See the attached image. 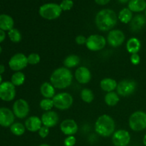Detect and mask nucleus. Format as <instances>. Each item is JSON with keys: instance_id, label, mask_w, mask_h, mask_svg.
<instances>
[{"instance_id": "1", "label": "nucleus", "mask_w": 146, "mask_h": 146, "mask_svg": "<svg viewBox=\"0 0 146 146\" xmlns=\"http://www.w3.org/2000/svg\"><path fill=\"white\" fill-rule=\"evenodd\" d=\"M118 19V16L113 10L104 9L96 15L95 24L98 30L106 32L113 29L117 24Z\"/></svg>"}, {"instance_id": "2", "label": "nucleus", "mask_w": 146, "mask_h": 146, "mask_svg": "<svg viewBox=\"0 0 146 146\" xmlns=\"http://www.w3.org/2000/svg\"><path fill=\"white\" fill-rule=\"evenodd\" d=\"M74 75L70 69L66 67H58L51 73L50 83L56 89H65L73 82Z\"/></svg>"}, {"instance_id": "3", "label": "nucleus", "mask_w": 146, "mask_h": 146, "mask_svg": "<svg viewBox=\"0 0 146 146\" xmlns=\"http://www.w3.org/2000/svg\"><path fill=\"white\" fill-rule=\"evenodd\" d=\"M95 131L98 135L104 138L112 136L115 131V123L113 118L109 115L103 114L96 121Z\"/></svg>"}, {"instance_id": "4", "label": "nucleus", "mask_w": 146, "mask_h": 146, "mask_svg": "<svg viewBox=\"0 0 146 146\" xmlns=\"http://www.w3.org/2000/svg\"><path fill=\"white\" fill-rule=\"evenodd\" d=\"M62 13L60 5L56 3H46L39 7L38 14L46 20H54L58 19Z\"/></svg>"}, {"instance_id": "5", "label": "nucleus", "mask_w": 146, "mask_h": 146, "mask_svg": "<svg viewBox=\"0 0 146 146\" xmlns=\"http://www.w3.org/2000/svg\"><path fill=\"white\" fill-rule=\"evenodd\" d=\"M129 128L135 132H141L146 129V113L137 111L133 113L128 119Z\"/></svg>"}, {"instance_id": "6", "label": "nucleus", "mask_w": 146, "mask_h": 146, "mask_svg": "<svg viewBox=\"0 0 146 146\" xmlns=\"http://www.w3.org/2000/svg\"><path fill=\"white\" fill-rule=\"evenodd\" d=\"M54 107L61 111H65L72 106L74 98L68 92H61L56 94L52 98Z\"/></svg>"}, {"instance_id": "7", "label": "nucleus", "mask_w": 146, "mask_h": 146, "mask_svg": "<svg viewBox=\"0 0 146 146\" xmlns=\"http://www.w3.org/2000/svg\"><path fill=\"white\" fill-rule=\"evenodd\" d=\"M137 88V83L133 79H123L118 83L116 93L119 96L128 97L132 95Z\"/></svg>"}, {"instance_id": "8", "label": "nucleus", "mask_w": 146, "mask_h": 146, "mask_svg": "<svg viewBox=\"0 0 146 146\" xmlns=\"http://www.w3.org/2000/svg\"><path fill=\"white\" fill-rule=\"evenodd\" d=\"M107 40L100 34H91L87 38L86 46L91 51H99L105 48Z\"/></svg>"}, {"instance_id": "9", "label": "nucleus", "mask_w": 146, "mask_h": 146, "mask_svg": "<svg viewBox=\"0 0 146 146\" xmlns=\"http://www.w3.org/2000/svg\"><path fill=\"white\" fill-rule=\"evenodd\" d=\"M27 56L22 53L14 54L9 61V66L14 71H21L28 66Z\"/></svg>"}, {"instance_id": "10", "label": "nucleus", "mask_w": 146, "mask_h": 146, "mask_svg": "<svg viewBox=\"0 0 146 146\" xmlns=\"http://www.w3.org/2000/svg\"><path fill=\"white\" fill-rule=\"evenodd\" d=\"M16 94V86L11 81L1 83L0 85V99L9 102L15 98Z\"/></svg>"}, {"instance_id": "11", "label": "nucleus", "mask_w": 146, "mask_h": 146, "mask_svg": "<svg viewBox=\"0 0 146 146\" xmlns=\"http://www.w3.org/2000/svg\"><path fill=\"white\" fill-rule=\"evenodd\" d=\"M12 111L14 115L19 119L26 118L29 114L30 108L28 102L23 98L17 100L13 104Z\"/></svg>"}, {"instance_id": "12", "label": "nucleus", "mask_w": 146, "mask_h": 146, "mask_svg": "<svg viewBox=\"0 0 146 146\" xmlns=\"http://www.w3.org/2000/svg\"><path fill=\"white\" fill-rule=\"evenodd\" d=\"M107 43L113 48L121 46L125 40V35L123 31L120 29H112L108 31L107 35Z\"/></svg>"}, {"instance_id": "13", "label": "nucleus", "mask_w": 146, "mask_h": 146, "mask_svg": "<svg viewBox=\"0 0 146 146\" xmlns=\"http://www.w3.org/2000/svg\"><path fill=\"white\" fill-rule=\"evenodd\" d=\"M131 140L130 133L124 129L115 131L112 135V143L115 146H128Z\"/></svg>"}, {"instance_id": "14", "label": "nucleus", "mask_w": 146, "mask_h": 146, "mask_svg": "<svg viewBox=\"0 0 146 146\" xmlns=\"http://www.w3.org/2000/svg\"><path fill=\"white\" fill-rule=\"evenodd\" d=\"M60 130L65 135H74L78 131V125L74 119H65L60 124Z\"/></svg>"}, {"instance_id": "15", "label": "nucleus", "mask_w": 146, "mask_h": 146, "mask_svg": "<svg viewBox=\"0 0 146 146\" xmlns=\"http://www.w3.org/2000/svg\"><path fill=\"white\" fill-rule=\"evenodd\" d=\"M15 115L11 110L6 107L0 108V125L2 127H10L14 123Z\"/></svg>"}, {"instance_id": "16", "label": "nucleus", "mask_w": 146, "mask_h": 146, "mask_svg": "<svg viewBox=\"0 0 146 146\" xmlns=\"http://www.w3.org/2000/svg\"><path fill=\"white\" fill-rule=\"evenodd\" d=\"M91 72L89 68L86 66H79L76 69L74 78L78 83L81 84H87L91 81Z\"/></svg>"}, {"instance_id": "17", "label": "nucleus", "mask_w": 146, "mask_h": 146, "mask_svg": "<svg viewBox=\"0 0 146 146\" xmlns=\"http://www.w3.org/2000/svg\"><path fill=\"white\" fill-rule=\"evenodd\" d=\"M42 125L48 128H54L58 124L59 121V116L56 111H46L41 117Z\"/></svg>"}, {"instance_id": "18", "label": "nucleus", "mask_w": 146, "mask_h": 146, "mask_svg": "<svg viewBox=\"0 0 146 146\" xmlns=\"http://www.w3.org/2000/svg\"><path fill=\"white\" fill-rule=\"evenodd\" d=\"M24 125H25L26 129L28 131L31 133H36L39 131L43 125L41 118L36 116V115H32V116L28 117L26 119Z\"/></svg>"}, {"instance_id": "19", "label": "nucleus", "mask_w": 146, "mask_h": 146, "mask_svg": "<svg viewBox=\"0 0 146 146\" xmlns=\"http://www.w3.org/2000/svg\"><path fill=\"white\" fill-rule=\"evenodd\" d=\"M130 24V29L133 32L141 31L146 24V17L143 14H137L133 17Z\"/></svg>"}, {"instance_id": "20", "label": "nucleus", "mask_w": 146, "mask_h": 146, "mask_svg": "<svg viewBox=\"0 0 146 146\" xmlns=\"http://www.w3.org/2000/svg\"><path fill=\"white\" fill-rule=\"evenodd\" d=\"M126 50L129 54H138L141 48V42L139 38L131 37L126 42Z\"/></svg>"}, {"instance_id": "21", "label": "nucleus", "mask_w": 146, "mask_h": 146, "mask_svg": "<svg viewBox=\"0 0 146 146\" xmlns=\"http://www.w3.org/2000/svg\"><path fill=\"white\" fill-rule=\"evenodd\" d=\"M118 82L112 78H104L100 81V87L106 93L112 92L116 90Z\"/></svg>"}, {"instance_id": "22", "label": "nucleus", "mask_w": 146, "mask_h": 146, "mask_svg": "<svg viewBox=\"0 0 146 146\" xmlns=\"http://www.w3.org/2000/svg\"><path fill=\"white\" fill-rule=\"evenodd\" d=\"M40 93L44 98H53L56 95V88L50 82H44L40 86Z\"/></svg>"}, {"instance_id": "23", "label": "nucleus", "mask_w": 146, "mask_h": 146, "mask_svg": "<svg viewBox=\"0 0 146 146\" xmlns=\"http://www.w3.org/2000/svg\"><path fill=\"white\" fill-rule=\"evenodd\" d=\"M14 21L12 17L8 14H0V29L10 31L14 28Z\"/></svg>"}, {"instance_id": "24", "label": "nucleus", "mask_w": 146, "mask_h": 146, "mask_svg": "<svg viewBox=\"0 0 146 146\" xmlns=\"http://www.w3.org/2000/svg\"><path fill=\"white\" fill-rule=\"evenodd\" d=\"M128 8L132 12H142L146 9L145 0H130L128 4Z\"/></svg>"}, {"instance_id": "25", "label": "nucleus", "mask_w": 146, "mask_h": 146, "mask_svg": "<svg viewBox=\"0 0 146 146\" xmlns=\"http://www.w3.org/2000/svg\"><path fill=\"white\" fill-rule=\"evenodd\" d=\"M80 59L79 56L76 54H70V55L67 56L64 60V66L66 68H73L77 67L80 64Z\"/></svg>"}, {"instance_id": "26", "label": "nucleus", "mask_w": 146, "mask_h": 146, "mask_svg": "<svg viewBox=\"0 0 146 146\" xmlns=\"http://www.w3.org/2000/svg\"><path fill=\"white\" fill-rule=\"evenodd\" d=\"M120 101L119 95L115 91L107 93L104 97V101L108 106H115Z\"/></svg>"}, {"instance_id": "27", "label": "nucleus", "mask_w": 146, "mask_h": 146, "mask_svg": "<svg viewBox=\"0 0 146 146\" xmlns=\"http://www.w3.org/2000/svg\"><path fill=\"white\" fill-rule=\"evenodd\" d=\"M133 17V12L128 8H123L121 9L118 15V19L123 24H129Z\"/></svg>"}, {"instance_id": "28", "label": "nucleus", "mask_w": 146, "mask_h": 146, "mask_svg": "<svg viewBox=\"0 0 146 146\" xmlns=\"http://www.w3.org/2000/svg\"><path fill=\"white\" fill-rule=\"evenodd\" d=\"M25 74L21 71H17L11 77V82L15 86H20L25 82Z\"/></svg>"}, {"instance_id": "29", "label": "nucleus", "mask_w": 146, "mask_h": 146, "mask_svg": "<svg viewBox=\"0 0 146 146\" xmlns=\"http://www.w3.org/2000/svg\"><path fill=\"white\" fill-rule=\"evenodd\" d=\"M80 96H81V100L86 104L92 103L94 100V97H95L92 90L88 88H85L81 90Z\"/></svg>"}, {"instance_id": "30", "label": "nucleus", "mask_w": 146, "mask_h": 146, "mask_svg": "<svg viewBox=\"0 0 146 146\" xmlns=\"http://www.w3.org/2000/svg\"><path fill=\"white\" fill-rule=\"evenodd\" d=\"M26 130L27 129L25 128V125L19 122L14 123L10 126V131H11V133L14 134V135H17V136L22 135L25 133Z\"/></svg>"}, {"instance_id": "31", "label": "nucleus", "mask_w": 146, "mask_h": 146, "mask_svg": "<svg viewBox=\"0 0 146 146\" xmlns=\"http://www.w3.org/2000/svg\"><path fill=\"white\" fill-rule=\"evenodd\" d=\"M8 36L9 39L14 43H19L22 39L21 32L15 28H13L12 29L8 31Z\"/></svg>"}, {"instance_id": "32", "label": "nucleus", "mask_w": 146, "mask_h": 146, "mask_svg": "<svg viewBox=\"0 0 146 146\" xmlns=\"http://www.w3.org/2000/svg\"><path fill=\"white\" fill-rule=\"evenodd\" d=\"M39 106L45 112L52 111V108L54 107L52 98H43L39 102Z\"/></svg>"}, {"instance_id": "33", "label": "nucleus", "mask_w": 146, "mask_h": 146, "mask_svg": "<svg viewBox=\"0 0 146 146\" xmlns=\"http://www.w3.org/2000/svg\"><path fill=\"white\" fill-rule=\"evenodd\" d=\"M28 63L30 65H36L41 61V56L37 53H31L27 56Z\"/></svg>"}, {"instance_id": "34", "label": "nucleus", "mask_w": 146, "mask_h": 146, "mask_svg": "<svg viewBox=\"0 0 146 146\" xmlns=\"http://www.w3.org/2000/svg\"><path fill=\"white\" fill-rule=\"evenodd\" d=\"M59 5L62 11H69L74 7V1L72 0H63Z\"/></svg>"}, {"instance_id": "35", "label": "nucleus", "mask_w": 146, "mask_h": 146, "mask_svg": "<svg viewBox=\"0 0 146 146\" xmlns=\"http://www.w3.org/2000/svg\"><path fill=\"white\" fill-rule=\"evenodd\" d=\"M76 143V138L74 135H68L64 139V146H74Z\"/></svg>"}, {"instance_id": "36", "label": "nucleus", "mask_w": 146, "mask_h": 146, "mask_svg": "<svg viewBox=\"0 0 146 146\" xmlns=\"http://www.w3.org/2000/svg\"><path fill=\"white\" fill-rule=\"evenodd\" d=\"M50 128L48 127H46L42 125L41 128L39 129V131H38V135L41 137V138H46L48 135H49L50 133Z\"/></svg>"}, {"instance_id": "37", "label": "nucleus", "mask_w": 146, "mask_h": 146, "mask_svg": "<svg viewBox=\"0 0 146 146\" xmlns=\"http://www.w3.org/2000/svg\"><path fill=\"white\" fill-rule=\"evenodd\" d=\"M130 60H131V62L133 65L137 66L141 63V56L138 54H131Z\"/></svg>"}, {"instance_id": "38", "label": "nucleus", "mask_w": 146, "mask_h": 146, "mask_svg": "<svg viewBox=\"0 0 146 146\" xmlns=\"http://www.w3.org/2000/svg\"><path fill=\"white\" fill-rule=\"evenodd\" d=\"M86 40H87V38L84 35H78L75 38L76 43L78 45H80V46L84 45V44L86 45Z\"/></svg>"}, {"instance_id": "39", "label": "nucleus", "mask_w": 146, "mask_h": 146, "mask_svg": "<svg viewBox=\"0 0 146 146\" xmlns=\"http://www.w3.org/2000/svg\"><path fill=\"white\" fill-rule=\"evenodd\" d=\"M95 2L97 4L101 6H104V5H106L107 4L110 2L111 0H94Z\"/></svg>"}, {"instance_id": "40", "label": "nucleus", "mask_w": 146, "mask_h": 146, "mask_svg": "<svg viewBox=\"0 0 146 146\" xmlns=\"http://www.w3.org/2000/svg\"><path fill=\"white\" fill-rule=\"evenodd\" d=\"M6 38V33L3 30L0 29V43L3 42Z\"/></svg>"}, {"instance_id": "41", "label": "nucleus", "mask_w": 146, "mask_h": 146, "mask_svg": "<svg viewBox=\"0 0 146 146\" xmlns=\"http://www.w3.org/2000/svg\"><path fill=\"white\" fill-rule=\"evenodd\" d=\"M5 71V66L2 64H0V75L3 74Z\"/></svg>"}, {"instance_id": "42", "label": "nucleus", "mask_w": 146, "mask_h": 146, "mask_svg": "<svg viewBox=\"0 0 146 146\" xmlns=\"http://www.w3.org/2000/svg\"><path fill=\"white\" fill-rule=\"evenodd\" d=\"M118 1H119L120 3H121V4H125V3L127 2H129L130 0H118Z\"/></svg>"}, {"instance_id": "43", "label": "nucleus", "mask_w": 146, "mask_h": 146, "mask_svg": "<svg viewBox=\"0 0 146 146\" xmlns=\"http://www.w3.org/2000/svg\"><path fill=\"white\" fill-rule=\"evenodd\" d=\"M143 143L144 145L146 146V133L143 136Z\"/></svg>"}, {"instance_id": "44", "label": "nucleus", "mask_w": 146, "mask_h": 146, "mask_svg": "<svg viewBox=\"0 0 146 146\" xmlns=\"http://www.w3.org/2000/svg\"><path fill=\"white\" fill-rule=\"evenodd\" d=\"M38 146H51V145H48V144H46V143H42V144H41V145H39Z\"/></svg>"}, {"instance_id": "45", "label": "nucleus", "mask_w": 146, "mask_h": 146, "mask_svg": "<svg viewBox=\"0 0 146 146\" xmlns=\"http://www.w3.org/2000/svg\"><path fill=\"white\" fill-rule=\"evenodd\" d=\"M2 83V77H1V75H0V85Z\"/></svg>"}, {"instance_id": "46", "label": "nucleus", "mask_w": 146, "mask_h": 146, "mask_svg": "<svg viewBox=\"0 0 146 146\" xmlns=\"http://www.w3.org/2000/svg\"><path fill=\"white\" fill-rule=\"evenodd\" d=\"M1 51H2V48H1V46H0V54L1 53Z\"/></svg>"}, {"instance_id": "47", "label": "nucleus", "mask_w": 146, "mask_h": 146, "mask_svg": "<svg viewBox=\"0 0 146 146\" xmlns=\"http://www.w3.org/2000/svg\"><path fill=\"white\" fill-rule=\"evenodd\" d=\"M145 17H146V9H145Z\"/></svg>"}]
</instances>
